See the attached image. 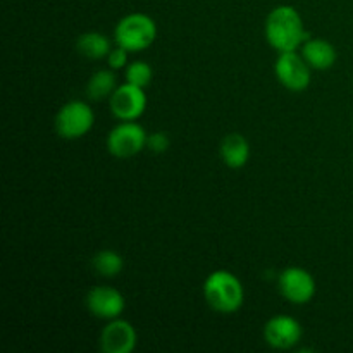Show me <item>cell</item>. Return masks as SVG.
Returning a JSON list of instances; mask_svg holds the SVG:
<instances>
[{
    "label": "cell",
    "mask_w": 353,
    "mask_h": 353,
    "mask_svg": "<svg viewBox=\"0 0 353 353\" xmlns=\"http://www.w3.org/2000/svg\"><path fill=\"white\" fill-rule=\"evenodd\" d=\"M265 38L274 50L295 52L305 43L307 31L299 10L292 6H278L265 19Z\"/></svg>",
    "instance_id": "obj_1"
},
{
    "label": "cell",
    "mask_w": 353,
    "mask_h": 353,
    "mask_svg": "<svg viewBox=\"0 0 353 353\" xmlns=\"http://www.w3.org/2000/svg\"><path fill=\"white\" fill-rule=\"evenodd\" d=\"M203 299L216 312L234 314L243 305V285L233 272L214 271L203 283Z\"/></svg>",
    "instance_id": "obj_2"
},
{
    "label": "cell",
    "mask_w": 353,
    "mask_h": 353,
    "mask_svg": "<svg viewBox=\"0 0 353 353\" xmlns=\"http://www.w3.org/2000/svg\"><path fill=\"white\" fill-rule=\"evenodd\" d=\"M114 37L116 43L128 52H141L157 38V24L143 12L128 14L117 23Z\"/></svg>",
    "instance_id": "obj_3"
},
{
    "label": "cell",
    "mask_w": 353,
    "mask_h": 353,
    "mask_svg": "<svg viewBox=\"0 0 353 353\" xmlns=\"http://www.w3.org/2000/svg\"><path fill=\"white\" fill-rule=\"evenodd\" d=\"M93 124H95V112L88 103L81 100H71L64 103L55 116V131L65 140L83 138L90 133Z\"/></svg>",
    "instance_id": "obj_4"
},
{
    "label": "cell",
    "mask_w": 353,
    "mask_h": 353,
    "mask_svg": "<svg viewBox=\"0 0 353 353\" xmlns=\"http://www.w3.org/2000/svg\"><path fill=\"white\" fill-rule=\"evenodd\" d=\"M148 134L137 121H121L107 134V150L117 159H130L147 148Z\"/></svg>",
    "instance_id": "obj_5"
},
{
    "label": "cell",
    "mask_w": 353,
    "mask_h": 353,
    "mask_svg": "<svg viewBox=\"0 0 353 353\" xmlns=\"http://www.w3.org/2000/svg\"><path fill=\"white\" fill-rule=\"evenodd\" d=\"M310 65L303 59V55L295 52H281L274 64V72L278 81L290 92H303L309 88L310 79Z\"/></svg>",
    "instance_id": "obj_6"
},
{
    "label": "cell",
    "mask_w": 353,
    "mask_h": 353,
    "mask_svg": "<svg viewBox=\"0 0 353 353\" xmlns=\"http://www.w3.org/2000/svg\"><path fill=\"white\" fill-rule=\"evenodd\" d=\"M278 288L283 299L288 300L290 303L303 305V303H309L314 299L317 286L309 271L292 265V268H286L279 274Z\"/></svg>",
    "instance_id": "obj_7"
},
{
    "label": "cell",
    "mask_w": 353,
    "mask_h": 353,
    "mask_svg": "<svg viewBox=\"0 0 353 353\" xmlns=\"http://www.w3.org/2000/svg\"><path fill=\"white\" fill-rule=\"evenodd\" d=\"M147 109V95L145 88H140L131 83L117 86L110 97V112L119 121H137L143 116Z\"/></svg>",
    "instance_id": "obj_8"
},
{
    "label": "cell",
    "mask_w": 353,
    "mask_h": 353,
    "mask_svg": "<svg viewBox=\"0 0 353 353\" xmlns=\"http://www.w3.org/2000/svg\"><path fill=\"white\" fill-rule=\"evenodd\" d=\"M86 307L93 317L112 321L121 317L126 309V300L119 290L112 286H95L86 295Z\"/></svg>",
    "instance_id": "obj_9"
},
{
    "label": "cell",
    "mask_w": 353,
    "mask_h": 353,
    "mask_svg": "<svg viewBox=\"0 0 353 353\" xmlns=\"http://www.w3.org/2000/svg\"><path fill=\"white\" fill-rule=\"evenodd\" d=\"M303 336V330L295 317L274 316L265 323L264 338L276 350H290L296 347Z\"/></svg>",
    "instance_id": "obj_10"
},
{
    "label": "cell",
    "mask_w": 353,
    "mask_h": 353,
    "mask_svg": "<svg viewBox=\"0 0 353 353\" xmlns=\"http://www.w3.org/2000/svg\"><path fill=\"white\" fill-rule=\"evenodd\" d=\"M137 343L138 334L133 324L119 317L109 321L100 334V348L105 353H131Z\"/></svg>",
    "instance_id": "obj_11"
},
{
    "label": "cell",
    "mask_w": 353,
    "mask_h": 353,
    "mask_svg": "<svg viewBox=\"0 0 353 353\" xmlns=\"http://www.w3.org/2000/svg\"><path fill=\"white\" fill-rule=\"evenodd\" d=\"M302 55L307 64L317 71L331 69L338 57L334 45L323 38H307L305 43L302 45Z\"/></svg>",
    "instance_id": "obj_12"
},
{
    "label": "cell",
    "mask_w": 353,
    "mask_h": 353,
    "mask_svg": "<svg viewBox=\"0 0 353 353\" xmlns=\"http://www.w3.org/2000/svg\"><path fill=\"white\" fill-rule=\"evenodd\" d=\"M221 159L231 169H240L247 165L250 159V143L240 133H230L221 141Z\"/></svg>",
    "instance_id": "obj_13"
},
{
    "label": "cell",
    "mask_w": 353,
    "mask_h": 353,
    "mask_svg": "<svg viewBox=\"0 0 353 353\" xmlns=\"http://www.w3.org/2000/svg\"><path fill=\"white\" fill-rule=\"evenodd\" d=\"M76 50L85 57L93 59H103L109 55L110 40L103 33H97V31H88V33L79 34L78 41H76Z\"/></svg>",
    "instance_id": "obj_14"
},
{
    "label": "cell",
    "mask_w": 353,
    "mask_h": 353,
    "mask_svg": "<svg viewBox=\"0 0 353 353\" xmlns=\"http://www.w3.org/2000/svg\"><path fill=\"white\" fill-rule=\"evenodd\" d=\"M116 88V74L110 69H100V71L93 72L90 78L88 85H86V95L90 97V100L99 102V100L110 99Z\"/></svg>",
    "instance_id": "obj_15"
},
{
    "label": "cell",
    "mask_w": 353,
    "mask_h": 353,
    "mask_svg": "<svg viewBox=\"0 0 353 353\" xmlns=\"http://www.w3.org/2000/svg\"><path fill=\"white\" fill-rule=\"evenodd\" d=\"M92 265L97 274L103 278H116L124 269V259L116 250H100L92 259Z\"/></svg>",
    "instance_id": "obj_16"
},
{
    "label": "cell",
    "mask_w": 353,
    "mask_h": 353,
    "mask_svg": "<svg viewBox=\"0 0 353 353\" xmlns=\"http://www.w3.org/2000/svg\"><path fill=\"white\" fill-rule=\"evenodd\" d=\"M154 78V71H152L150 64L145 61H134L126 65V81L131 85H137L140 88H147Z\"/></svg>",
    "instance_id": "obj_17"
},
{
    "label": "cell",
    "mask_w": 353,
    "mask_h": 353,
    "mask_svg": "<svg viewBox=\"0 0 353 353\" xmlns=\"http://www.w3.org/2000/svg\"><path fill=\"white\" fill-rule=\"evenodd\" d=\"M171 145V140H169L168 134L164 131H155V133L148 134V140H147V148H150L152 152L155 154H162L165 152Z\"/></svg>",
    "instance_id": "obj_18"
},
{
    "label": "cell",
    "mask_w": 353,
    "mask_h": 353,
    "mask_svg": "<svg viewBox=\"0 0 353 353\" xmlns=\"http://www.w3.org/2000/svg\"><path fill=\"white\" fill-rule=\"evenodd\" d=\"M128 54L130 52L126 50V48L119 47L117 45L116 48H112V50L109 52V55H107V62H109V68L110 69H123L128 65Z\"/></svg>",
    "instance_id": "obj_19"
}]
</instances>
